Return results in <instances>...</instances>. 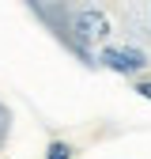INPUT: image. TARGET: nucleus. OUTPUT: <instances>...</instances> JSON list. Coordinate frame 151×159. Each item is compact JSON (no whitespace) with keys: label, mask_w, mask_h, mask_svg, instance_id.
I'll use <instances>...</instances> for the list:
<instances>
[{"label":"nucleus","mask_w":151,"mask_h":159,"mask_svg":"<svg viewBox=\"0 0 151 159\" xmlns=\"http://www.w3.org/2000/svg\"><path fill=\"white\" fill-rule=\"evenodd\" d=\"M68 46L83 57L87 65H94V53H91V46H98V42H106V34H110V15L102 11V8H76V11H68Z\"/></svg>","instance_id":"nucleus-1"},{"label":"nucleus","mask_w":151,"mask_h":159,"mask_svg":"<svg viewBox=\"0 0 151 159\" xmlns=\"http://www.w3.org/2000/svg\"><path fill=\"white\" fill-rule=\"evenodd\" d=\"M94 65H102V68L117 72V76H136L140 80V72L147 68V53L140 46H102Z\"/></svg>","instance_id":"nucleus-2"},{"label":"nucleus","mask_w":151,"mask_h":159,"mask_svg":"<svg viewBox=\"0 0 151 159\" xmlns=\"http://www.w3.org/2000/svg\"><path fill=\"white\" fill-rule=\"evenodd\" d=\"M45 159H72V144L68 140H53L45 148Z\"/></svg>","instance_id":"nucleus-3"},{"label":"nucleus","mask_w":151,"mask_h":159,"mask_svg":"<svg viewBox=\"0 0 151 159\" xmlns=\"http://www.w3.org/2000/svg\"><path fill=\"white\" fill-rule=\"evenodd\" d=\"M132 91H136L140 98H147V102H151V76H140V80H132Z\"/></svg>","instance_id":"nucleus-4"}]
</instances>
